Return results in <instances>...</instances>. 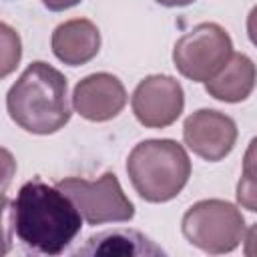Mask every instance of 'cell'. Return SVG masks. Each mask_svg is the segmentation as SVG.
I'll use <instances>...</instances> for the list:
<instances>
[{"mask_svg":"<svg viewBox=\"0 0 257 257\" xmlns=\"http://www.w3.org/2000/svg\"><path fill=\"white\" fill-rule=\"evenodd\" d=\"M2 30V76H8L20 62L22 56V46H20V38L18 34L8 26V24H0Z\"/></svg>","mask_w":257,"mask_h":257,"instance_id":"obj_13","label":"cell"},{"mask_svg":"<svg viewBox=\"0 0 257 257\" xmlns=\"http://www.w3.org/2000/svg\"><path fill=\"white\" fill-rule=\"evenodd\" d=\"M185 145L201 159L217 163L225 159L237 141V124L231 116L215 108H199L183 124Z\"/></svg>","mask_w":257,"mask_h":257,"instance_id":"obj_8","label":"cell"},{"mask_svg":"<svg viewBox=\"0 0 257 257\" xmlns=\"http://www.w3.org/2000/svg\"><path fill=\"white\" fill-rule=\"evenodd\" d=\"M80 0H42V4L52 10V12H62V10H68L72 6H76Z\"/></svg>","mask_w":257,"mask_h":257,"instance_id":"obj_17","label":"cell"},{"mask_svg":"<svg viewBox=\"0 0 257 257\" xmlns=\"http://www.w3.org/2000/svg\"><path fill=\"white\" fill-rule=\"evenodd\" d=\"M126 175L141 199L167 203L185 189L191 177V161L185 147L177 141L147 139L131 151Z\"/></svg>","mask_w":257,"mask_h":257,"instance_id":"obj_3","label":"cell"},{"mask_svg":"<svg viewBox=\"0 0 257 257\" xmlns=\"http://www.w3.org/2000/svg\"><path fill=\"white\" fill-rule=\"evenodd\" d=\"M231 56V36L217 22H201L193 26L173 48V62L177 70L193 82L211 80Z\"/></svg>","mask_w":257,"mask_h":257,"instance_id":"obj_5","label":"cell"},{"mask_svg":"<svg viewBox=\"0 0 257 257\" xmlns=\"http://www.w3.org/2000/svg\"><path fill=\"white\" fill-rule=\"evenodd\" d=\"M247 181L251 183H257V137L251 139L247 151H245V157H243V175Z\"/></svg>","mask_w":257,"mask_h":257,"instance_id":"obj_15","label":"cell"},{"mask_svg":"<svg viewBox=\"0 0 257 257\" xmlns=\"http://www.w3.org/2000/svg\"><path fill=\"white\" fill-rule=\"evenodd\" d=\"M257 82V66L255 62L243 54L233 52L227 64L205 82V90L209 96L223 100V102H241L245 100Z\"/></svg>","mask_w":257,"mask_h":257,"instance_id":"obj_11","label":"cell"},{"mask_svg":"<svg viewBox=\"0 0 257 257\" xmlns=\"http://www.w3.org/2000/svg\"><path fill=\"white\" fill-rule=\"evenodd\" d=\"M247 34H249V40L257 46V6H253L247 16Z\"/></svg>","mask_w":257,"mask_h":257,"instance_id":"obj_18","label":"cell"},{"mask_svg":"<svg viewBox=\"0 0 257 257\" xmlns=\"http://www.w3.org/2000/svg\"><path fill=\"white\" fill-rule=\"evenodd\" d=\"M181 229L191 245L205 253L221 255L239 247L245 235V219L233 203L223 199H205L187 209Z\"/></svg>","mask_w":257,"mask_h":257,"instance_id":"obj_4","label":"cell"},{"mask_svg":"<svg viewBox=\"0 0 257 257\" xmlns=\"http://www.w3.org/2000/svg\"><path fill=\"white\" fill-rule=\"evenodd\" d=\"M126 104L124 84L110 72H94L78 80L72 92L74 110L92 122L114 118Z\"/></svg>","mask_w":257,"mask_h":257,"instance_id":"obj_9","label":"cell"},{"mask_svg":"<svg viewBox=\"0 0 257 257\" xmlns=\"http://www.w3.org/2000/svg\"><path fill=\"white\" fill-rule=\"evenodd\" d=\"M78 255H165V251L135 229H112L88 237Z\"/></svg>","mask_w":257,"mask_h":257,"instance_id":"obj_12","label":"cell"},{"mask_svg":"<svg viewBox=\"0 0 257 257\" xmlns=\"http://www.w3.org/2000/svg\"><path fill=\"white\" fill-rule=\"evenodd\" d=\"M52 52L68 66L90 62L100 50V32L86 18H72L58 24L52 32Z\"/></svg>","mask_w":257,"mask_h":257,"instance_id":"obj_10","label":"cell"},{"mask_svg":"<svg viewBox=\"0 0 257 257\" xmlns=\"http://www.w3.org/2000/svg\"><path fill=\"white\" fill-rule=\"evenodd\" d=\"M16 237L36 253L60 255L80 233L82 215L58 187L40 179L26 181L12 203Z\"/></svg>","mask_w":257,"mask_h":257,"instance_id":"obj_1","label":"cell"},{"mask_svg":"<svg viewBox=\"0 0 257 257\" xmlns=\"http://www.w3.org/2000/svg\"><path fill=\"white\" fill-rule=\"evenodd\" d=\"M131 104L143 126L165 128L181 116L185 92L177 78L169 74H151L137 84Z\"/></svg>","mask_w":257,"mask_h":257,"instance_id":"obj_7","label":"cell"},{"mask_svg":"<svg viewBox=\"0 0 257 257\" xmlns=\"http://www.w3.org/2000/svg\"><path fill=\"white\" fill-rule=\"evenodd\" d=\"M243 253L247 257H257V223H253L245 235V245H243Z\"/></svg>","mask_w":257,"mask_h":257,"instance_id":"obj_16","label":"cell"},{"mask_svg":"<svg viewBox=\"0 0 257 257\" xmlns=\"http://www.w3.org/2000/svg\"><path fill=\"white\" fill-rule=\"evenodd\" d=\"M235 197H237V203H239L243 209L257 213V183H251V181H247L245 177H241L239 183H237V193H235Z\"/></svg>","mask_w":257,"mask_h":257,"instance_id":"obj_14","label":"cell"},{"mask_svg":"<svg viewBox=\"0 0 257 257\" xmlns=\"http://www.w3.org/2000/svg\"><path fill=\"white\" fill-rule=\"evenodd\" d=\"M66 76L48 62L26 66L6 94L10 118L32 135H52L70 120Z\"/></svg>","mask_w":257,"mask_h":257,"instance_id":"obj_2","label":"cell"},{"mask_svg":"<svg viewBox=\"0 0 257 257\" xmlns=\"http://www.w3.org/2000/svg\"><path fill=\"white\" fill-rule=\"evenodd\" d=\"M159 4H163V6H187V4H191V2H195V0H157Z\"/></svg>","mask_w":257,"mask_h":257,"instance_id":"obj_19","label":"cell"},{"mask_svg":"<svg viewBox=\"0 0 257 257\" xmlns=\"http://www.w3.org/2000/svg\"><path fill=\"white\" fill-rule=\"evenodd\" d=\"M56 187L74 201L88 225L122 223L135 217V205L124 195L116 175L110 171L96 181L68 177L58 181Z\"/></svg>","mask_w":257,"mask_h":257,"instance_id":"obj_6","label":"cell"}]
</instances>
